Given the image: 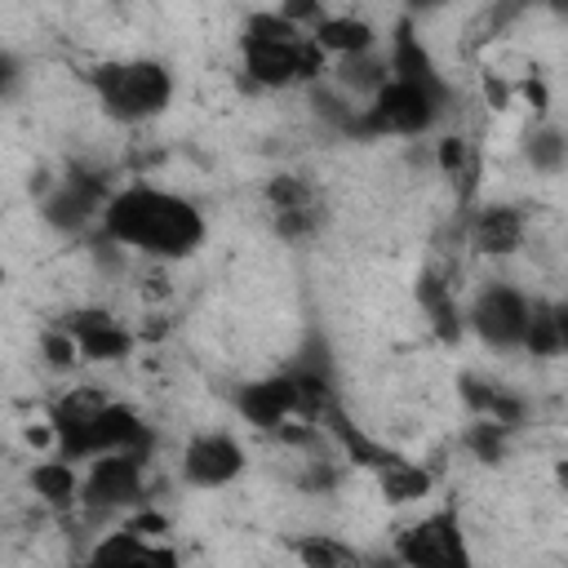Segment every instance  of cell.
<instances>
[{
    "label": "cell",
    "mask_w": 568,
    "mask_h": 568,
    "mask_svg": "<svg viewBox=\"0 0 568 568\" xmlns=\"http://www.w3.org/2000/svg\"><path fill=\"white\" fill-rule=\"evenodd\" d=\"M390 75H386V58L377 53V49H368V53H355V58H337V84L346 89V93H355L351 102H368L382 84H386Z\"/></svg>",
    "instance_id": "obj_20"
},
{
    "label": "cell",
    "mask_w": 568,
    "mask_h": 568,
    "mask_svg": "<svg viewBox=\"0 0 568 568\" xmlns=\"http://www.w3.org/2000/svg\"><path fill=\"white\" fill-rule=\"evenodd\" d=\"M111 200V186H106V173L98 169H84V164H71L40 200V217L53 226V231H67V235H80L84 226L102 222V209Z\"/></svg>",
    "instance_id": "obj_7"
},
{
    "label": "cell",
    "mask_w": 568,
    "mask_h": 568,
    "mask_svg": "<svg viewBox=\"0 0 568 568\" xmlns=\"http://www.w3.org/2000/svg\"><path fill=\"white\" fill-rule=\"evenodd\" d=\"M18 80H22V58L13 49H0V102L18 89Z\"/></svg>",
    "instance_id": "obj_28"
},
{
    "label": "cell",
    "mask_w": 568,
    "mask_h": 568,
    "mask_svg": "<svg viewBox=\"0 0 568 568\" xmlns=\"http://www.w3.org/2000/svg\"><path fill=\"white\" fill-rule=\"evenodd\" d=\"M240 58H244V75L262 89H293V84H315L320 71L328 67V58L320 53V44L311 40L306 27L288 22L280 9L271 13H253L244 22L240 36Z\"/></svg>",
    "instance_id": "obj_3"
},
{
    "label": "cell",
    "mask_w": 568,
    "mask_h": 568,
    "mask_svg": "<svg viewBox=\"0 0 568 568\" xmlns=\"http://www.w3.org/2000/svg\"><path fill=\"white\" fill-rule=\"evenodd\" d=\"M98 226L111 244L133 248L151 262H182L204 244V213L186 195L151 182L111 191Z\"/></svg>",
    "instance_id": "obj_1"
},
{
    "label": "cell",
    "mask_w": 568,
    "mask_h": 568,
    "mask_svg": "<svg viewBox=\"0 0 568 568\" xmlns=\"http://www.w3.org/2000/svg\"><path fill=\"white\" fill-rule=\"evenodd\" d=\"M377 488L386 493V501L404 506V501H417L430 493V470L408 462V457H390L382 470H377Z\"/></svg>",
    "instance_id": "obj_21"
},
{
    "label": "cell",
    "mask_w": 568,
    "mask_h": 568,
    "mask_svg": "<svg viewBox=\"0 0 568 568\" xmlns=\"http://www.w3.org/2000/svg\"><path fill=\"white\" fill-rule=\"evenodd\" d=\"M462 399L479 413V417H488V422H497V426H506V430H515L519 422H524V413H528V404L515 395V390H506V386H493V382H479V377H462Z\"/></svg>",
    "instance_id": "obj_17"
},
{
    "label": "cell",
    "mask_w": 568,
    "mask_h": 568,
    "mask_svg": "<svg viewBox=\"0 0 568 568\" xmlns=\"http://www.w3.org/2000/svg\"><path fill=\"white\" fill-rule=\"evenodd\" d=\"M240 470H244V448L226 430L191 435L182 448V479L191 488H226Z\"/></svg>",
    "instance_id": "obj_10"
},
{
    "label": "cell",
    "mask_w": 568,
    "mask_h": 568,
    "mask_svg": "<svg viewBox=\"0 0 568 568\" xmlns=\"http://www.w3.org/2000/svg\"><path fill=\"white\" fill-rule=\"evenodd\" d=\"M528 226H524V213L515 204H484L475 217H470V244L475 253H488V257H506L524 244Z\"/></svg>",
    "instance_id": "obj_15"
},
{
    "label": "cell",
    "mask_w": 568,
    "mask_h": 568,
    "mask_svg": "<svg viewBox=\"0 0 568 568\" xmlns=\"http://www.w3.org/2000/svg\"><path fill=\"white\" fill-rule=\"evenodd\" d=\"M58 328L75 342V355L89 359V364H120L133 351V333L111 311H98V306L71 311Z\"/></svg>",
    "instance_id": "obj_11"
},
{
    "label": "cell",
    "mask_w": 568,
    "mask_h": 568,
    "mask_svg": "<svg viewBox=\"0 0 568 568\" xmlns=\"http://www.w3.org/2000/svg\"><path fill=\"white\" fill-rule=\"evenodd\" d=\"M532 315V297L519 293L515 284H488L475 293V302L466 306V324L475 328V337L493 351H519L524 346V328Z\"/></svg>",
    "instance_id": "obj_9"
},
{
    "label": "cell",
    "mask_w": 568,
    "mask_h": 568,
    "mask_svg": "<svg viewBox=\"0 0 568 568\" xmlns=\"http://www.w3.org/2000/svg\"><path fill=\"white\" fill-rule=\"evenodd\" d=\"M84 568H178V550L164 541H151L138 528L106 532L89 555Z\"/></svg>",
    "instance_id": "obj_14"
},
{
    "label": "cell",
    "mask_w": 568,
    "mask_h": 568,
    "mask_svg": "<svg viewBox=\"0 0 568 568\" xmlns=\"http://www.w3.org/2000/svg\"><path fill=\"white\" fill-rule=\"evenodd\" d=\"M568 342V320L559 302H532L528 328H524V351L532 355H559Z\"/></svg>",
    "instance_id": "obj_19"
},
{
    "label": "cell",
    "mask_w": 568,
    "mask_h": 568,
    "mask_svg": "<svg viewBox=\"0 0 568 568\" xmlns=\"http://www.w3.org/2000/svg\"><path fill=\"white\" fill-rule=\"evenodd\" d=\"M417 302L426 306V320L435 324V333H439L444 342H453V337L462 333V311H457V302H453V288H448L435 271H422V280H417Z\"/></svg>",
    "instance_id": "obj_18"
},
{
    "label": "cell",
    "mask_w": 568,
    "mask_h": 568,
    "mask_svg": "<svg viewBox=\"0 0 568 568\" xmlns=\"http://www.w3.org/2000/svg\"><path fill=\"white\" fill-rule=\"evenodd\" d=\"M151 426L120 399L98 395V386L71 390L58 408H53V448L58 462L71 466H89L93 457L106 453H133V457H151Z\"/></svg>",
    "instance_id": "obj_2"
},
{
    "label": "cell",
    "mask_w": 568,
    "mask_h": 568,
    "mask_svg": "<svg viewBox=\"0 0 568 568\" xmlns=\"http://www.w3.org/2000/svg\"><path fill=\"white\" fill-rule=\"evenodd\" d=\"M435 160H439V169L448 173V182L457 186V195H470V191H475V178H479V151H475V142L448 133V138H439Z\"/></svg>",
    "instance_id": "obj_22"
},
{
    "label": "cell",
    "mask_w": 568,
    "mask_h": 568,
    "mask_svg": "<svg viewBox=\"0 0 568 568\" xmlns=\"http://www.w3.org/2000/svg\"><path fill=\"white\" fill-rule=\"evenodd\" d=\"M564 155H568V142H564V133H559L555 124L532 129V138H528V160H532V169L559 173V169H564Z\"/></svg>",
    "instance_id": "obj_26"
},
{
    "label": "cell",
    "mask_w": 568,
    "mask_h": 568,
    "mask_svg": "<svg viewBox=\"0 0 568 568\" xmlns=\"http://www.w3.org/2000/svg\"><path fill=\"white\" fill-rule=\"evenodd\" d=\"M293 555L302 559V568H359V564H364L346 541H337V537H328V532H306V537H297V541H293Z\"/></svg>",
    "instance_id": "obj_23"
},
{
    "label": "cell",
    "mask_w": 568,
    "mask_h": 568,
    "mask_svg": "<svg viewBox=\"0 0 568 568\" xmlns=\"http://www.w3.org/2000/svg\"><path fill=\"white\" fill-rule=\"evenodd\" d=\"M40 346H44V359H49L53 368H75V364H80V355H75V342H71L62 328H49Z\"/></svg>",
    "instance_id": "obj_27"
},
{
    "label": "cell",
    "mask_w": 568,
    "mask_h": 568,
    "mask_svg": "<svg viewBox=\"0 0 568 568\" xmlns=\"http://www.w3.org/2000/svg\"><path fill=\"white\" fill-rule=\"evenodd\" d=\"M235 408H240V417H244L248 426L271 430V435H275L280 426H288V422H297V386H293L288 368H284V373H271V377H257V382H248V386H240Z\"/></svg>",
    "instance_id": "obj_13"
},
{
    "label": "cell",
    "mask_w": 568,
    "mask_h": 568,
    "mask_svg": "<svg viewBox=\"0 0 568 568\" xmlns=\"http://www.w3.org/2000/svg\"><path fill=\"white\" fill-rule=\"evenodd\" d=\"M311 40L320 44L324 58H355V53L377 49V31L364 18H351V13H324L311 27Z\"/></svg>",
    "instance_id": "obj_16"
},
{
    "label": "cell",
    "mask_w": 568,
    "mask_h": 568,
    "mask_svg": "<svg viewBox=\"0 0 568 568\" xmlns=\"http://www.w3.org/2000/svg\"><path fill=\"white\" fill-rule=\"evenodd\" d=\"M89 84L115 124H151L173 102V71L160 58H106L89 71Z\"/></svg>",
    "instance_id": "obj_5"
},
{
    "label": "cell",
    "mask_w": 568,
    "mask_h": 568,
    "mask_svg": "<svg viewBox=\"0 0 568 568\" xmlns=\"http://www.w3.org/2000/svg\"><path fill=\"white\" fill-rule=\"evenodd\" d=\"M31 488L44 497V501H53V506H67V501H75L80 497V470L71 466V462H40L36 470H31Z\"/></svg>",
    "instance_id": "obj_24"
},
{
    "label": "cell",
    "mask_w": 568,
    "mask_h": 568,
    "mask_svg": "<svg viewBox=\"0 0 568 568\" xmlns=\"http://www.w3.org/2000/svg\"><path fill=\"white\" fill-rule=\"evenodd\" d=\"M453 89L444 75H390L351 120L355 138H417L444 120Z\"/></svg>",
    "instance_id": "obj_4"
},
{
    "label": "cell",
    "mask_w": 568,
    "mask_h": 568,
    "mask_svg": "<svg viewBox=\"0 0 568 568\" xmlns=\"http://www.w3.org/2000/svg\"><path fill=\"white\" fill-rule=\"evenodd\" d=\"M146 457H133V453H106V457H93L80 475V506L89 515H115L124 506H138L142 501V488H146Z\"/></svg>",
    "instance_id": "obj_8"
},
{
    "label": "cell",
    "mask_w": 568,
    "mask_h": 568,
    "mask_svg": "<svg viewBox=\"0 0 568 568\" xmlns=\"http://www.w3.org/2000/svg\"><path fill=\"white\" fill-rule=\"evenodd\" d=\"M399 568H475L457 506H435L395 537Z\"/></svg>",
    "instance_id": "obj_6"
},
{
    "label": "cell",
    "mask_w": 568,
    "mask_h": 568,
    "mask_svg": "<svg viewBox=\"0 0 568 568\" xmlns=\"http://www.w3.org/2000/svg\"><path fill=\"white\" fill-rule=\"evenodd\" d=\"M506 439H510V430L497 426V422H488V417H475V422L466 426V448H470L484 466H497V462L506 457Z\"/></svg>",
    "instance_id": "obj_25"
},
{
    "label": "cell",
    "mask_w": 568,
    "mask_h": 568,
    "mask_svg": "<svg viewBox=\"0 0 568 568\" xmlns=\"http://www.w3.org/2000/svg\"><path fill=\"white\" fill-rule=\"evenodd\" d=\"M266 204H271V222L284 240H306L311 231H320L324 222V209H320V195L306 178L297 173H280L271 178L266 186Z\"/></svg>",
    "instance_id": "obj_12"
}]
</instances>
